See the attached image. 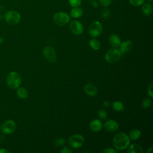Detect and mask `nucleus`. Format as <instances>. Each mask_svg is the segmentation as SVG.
<instances>
[{
    "label": "nucleus",
    "mask_w": 153,
    "mask_h": 153,
    "mask_svg": "<svg viewBox=\"0 0 153 153\" xmlns=\"http://www.w3.org/2000/svg\"><path fill=\"white\" fill-rule=\"evenodd\" d=\"M113 144L117 149H125L130 144L129 137L124 133H118L116 134L113 138Z\"/></svg>",
    "instance_id": "1"
},
{
    "label": "nucleus",
    "mask_w": 153,
    "mask_h": 153,
    "mask_svg": "<svg viewBox=\"0 0 153 153\" xmlns=\"http://www.w3.org/2000/svg\"><path fill=\"white\" fill-rule=\"evenodd\" d=\"M22 82L20 75L16 72H10L7 77V83L9 87L11 88H18Z\"/></svg>",
    "instance_id": "2"
},
{
    "label": "nucleus",
    "mask_w": 153,
    "mask_h": 153,
    "mask_svg": "<svg viewBox=\"0 0 153 153\" xmlns=\"http://www.w3.org/2000/svg\"><path fill=\"white\" fill-rule=\"evenodd\" d=\"M121 56V53L119 50L112 48L107 51L105 56V59L107 62L109 63H114L120 59Z\"/></svg>",
    "instance_id": "3"
},
{
    "label": "nucleus",
    "mask_w": 153,
    "mask_h": 153,
    "mask_svg": "<svg viewBox=\"0 0 153 153\" xmlns=\"http://www.w3.org/2000/svg\"><path fill=\"white\" fill-rule=\"evenodd\" d=\"M70 20L69 16L65 12H59L53 16V21L58 26L66 25Z\"/></svg>",
    "instance_id": "4"
},
{
    "label": "nucleus",
    "mask_w": 153,
    "mask_h": 153,
    "mask_svg": "<svg viewBox=\"0 0 153 153\" xmlns=\"http://www.w3.org/2000/svg\"><path fill=\"white\" fill-rule=\"evenodd\" d=\"M5 21L10 25H16L21 19L20 14L14 10L8 11L5 13Z\"/></svg>",
    "instance_id": "5"
},
{
    "label": "nucleus",
    "mask_w": 153,
    "mask_h": 153,
    "mask_svg": "<svg viewBox=\"0 0 153 153\" xmlns=\"http://www.w3.org/2000/svg\"><path fill=\"white\" fill-rule=\"evenodd\" d=\"M102 25L98 21L93 22L88 27L89 35L93 38L99 36L102 33Z\"/></svg>",
    "instance_id": "6"
},
{
    "label": "nucleus",
    "mask_w": 153,
    "mask_h": 153,
    "mask_svg": "<svg viewBox=\"0 0 153 153\" xmlns=\"http://www.w3.org/2000/svg\"><path fill=\"white\" fill-rule=\"evenodd\" d=\"M68 142L69 145L72 147L74 148H78L83 145L84 142V137L81 134H76L71 136L69 138Z\"/></svg>",
    "instance_id": "7"
},
{
    "label": "nucleus",
    "mask_w": 153,
    "mask_h": 153,
    "mask_svg": "<svg viewBox=\"0 0 153 153\" xmlns=\"http://www.w3.org/2000/svg\"><path fill=\"white\" fill-rule=\"evenodd\" d=\"M16 124L13 120H7L1 126V131L5 134H11L16 129Z\"/></svg>",
    "instance_id": "8"
},
{
    "label": "nucleus",
    "mask_w": 153,
    "mask_h": 153,
    "mask_svg": "<svg viewBox=\"0 0 153 153\" xmlns=\"http://www.w3.org/2000/svg\"><path fill=\"white\" fill-rule=\"evenodd\" d=\"M69 29L71 31L76 35H80L83 33V26L79 21L74 20L69 24Z\"/></svg>",
    "instance_id": "9"
},
{
    "label": "nucleus",
    "mask_w": 153,
    "mask_h": 153,
    "mask_svg": "<svg viewBox=\"0 0 153 153\" xmlns=\"http://www.w3.org/2000/svg\"><path fill=\"white\" fill-rule=\"evenodd\" d=\"M42 53L48 62L50 63L55 62L56 60V55L54 49L51 47H45L42 51Z\"/></svg>",
    "instance_id": "10"
},
{
    "label": "nucleus",
    "mask_w": 153,
    "mask_h": 153,
    "mask_svg": "<svg viewBox=\"0 0 153 153\" xmlns=\"http://www.w3.org/2000/svg\"><path fill=\"white\" fill-rule=\"evenodd\" d=\"M104 127L107 131L110 132H114L118 130V124L115 120H109L105 123Z\"/></svg>",
    "instance_id": "11"
},
{
    "label": "nucleus",
    "mask_w": 153,
    "mask_h": 153,
    "mask_svg": "<svg viewBox=\"0 0 153 153\" xmlns=\"http://www.w3.org/2000/svg\"><path fill=\"white\" fill-rule=\"evenodd\" d=\"M133 46V44L131 41L128 40L125 42H123L120 45V51L121 54L126 53L130 51Z\"/></svg>",
    "instance_id": "12"
},
{
    "label": "nucleus",
    "mask_w": 153,
    "mask_h": 153,
    "mask_svg": "<svg viewBox=\"0 0 153 153\" xmlns=\"http://www.w3.org/2000/svg\"><path fill=\"white\" fill-rule=\"evenodd\" d=\"M85 92L90 96H94L97 93L96 87L92 84H87L84 86Z\"/></svg>",
    "instance_id": "13"
},
{
    "label": "nucleus",
    "mask_w": 153,
    "mask_h": 153,
    "mask_svg": "<svg viewBox=\"0 0 153 153\" xmlns=\"http://www.w3.org/2000/svg\"><path fill=\"white\" fill-rule=\"evenodd\" d=\"M90 128L93 131H99L102 128V122L99 120H93L90 123Z\"/></svg>",
    "instance_id": "14"
},
{
    "label": "nucleus",
    "mask_w": 153,
    "mask_h": 153,
    "mask_svg": "<svg viewBox=\"0 0 153 153\" xmlns=\"http://www.w3.org/2000/svg\"><path fill=\"white\" fill-rule=\"evenodd\" d=\"M109 41L111 46L113 47H118L121 44L120 38L116 35H111L109 38Z\"/></svg>",
    "instance_id": "15"
},
{
    "label": "nucleus",
    "mask_w": 153,
    "mask_h": 153,
    "mask_svg": "<svg viewBox=\"0 0 153 153\" xmlns=\"http://www.w3.org/2000/svg\"><path fill=\"white\" fill-rule=\"evenodd\" d=\"M127 152L128 153H142L143 149L142 147L137 144V143H133L131 144L129 148H128Z\"/></svg>",
    "instance_id": "16"
},
{
    "label": "nucleus",
    "mask_w": 153,
    "mask_h": 153,
    "mask_svg": "<svg viewBox=\"0 0 153 153\" xmlns=\"http://www.w3.org/2000/svg\"><path fill=\"white\" fill-rule=\"evenodd\" d=\"M70 14L71 17L73 18H79L82 15L83 10L82 8L78 7H74V8L71 10Z\"/></svg>",
    "instance_id": "17"
},
{
    "label": "nucleus",
    "mask_w": 153,
    "mask_h": 153,
    "mask_svg": "<svg viewBox=\"0 0 153 153\" xmlns=\"http://www.w3.org/2000/svg\"><path fill=\"white\" fill-rule=\"evenodd\" d=\"M142 11L145 16H150L152 12V7L150 4L145 3L142 7Z\"/></svg>",
    "instance_id": "18"
},
{
    "label": "nucleus",
    "mask_w": 153,
    "mask_h": 153,
    "mask_svg": "<svg viewBox=\"0 0 153 153\" xmlns=\"http://www.w3.org/2000/svg\"><path fill=\"white\" fill-rule=\"evenodd\" d=\"M140 135H141V133L139 130L133 129L132 130L130 131V132L129 133V137L131 140H137V139H139L140 137Z\"/></svg>",
    "instance_id": "19"
},
{
    "label": "nucleus",
    "mask_w": 153,
    "mask_h": 153,
    "mask_svg": "<svg viewBox=\"0 0 153 153\" xmlns=\"http://www.w3.org/2000/svg\"><path fill=\"white\" fill-rule=\"evenodd\" d=\"M17 94L19 97L21 99H25L27 97V91L24 87H20L17 89Z\"/></svg>",
    "instance_id": "20"
},
{
    "label": "nucleus",
    "mask_w": 153,
    "mask_h": 153,
    "mask_svg": "<svg viewBox=\"0 0 153 153\" xmlns=\"http://www.w3.org/2000/svg\"><path fill=\"white\" fill-rule=\"evenodd\" d=\"M89 45L91 47V48L94 50H97L100 47V42L95 39H92L89 42Z\"/></svg>",
    "instance_id": "21"
},
{
    "label": "nucleus",
    "mask_w": 153,
    "mask_h": 153,
    "mask_svg": "<svg viewBox=\"0 0 153 153\" xmlns=\"http://www.w3.org/2000/svg\"><path fill=\"white\" fill-rule=\"evenodd\" d=\"M112 108L116 111H122L124 108L123 104L119 101L114 102L112 104Z\"/></svg>",
    "instance_id": "22"
},
{
    "label": "nucleus",
    "mask_w": 153,
    "mask_h": 153,
    "mask_svg": "<svg viewBox=\"0 0 153 153\" xmlns=\"http://www.w3.org/2000/svg\"><path fill=\"white\" fill-rule=\"evenodd\" d=\"M110 10L106 7H105L102 11V16L104 19H106L109 17Z\"/></svg>",
    "instance_id": "23"
},
{
    "label": "nucleus",
    "mask_w": 153,
    "mask_h": 153,
    "mask_svg": "<svg viewBox=\"0 0 153 153\" xmlns=\"http://www.w3.org/2000/svg\"><path fill=\"white\" fill-rule=\"evenodd\" d=\"M151 103H152L151 100L150 99L146 98L142 100V105L143 108H149L151 105Z\"/></svg>",
    "instance_id": "24"
},
{
    "label": "nucleus",
    "mask_w": 153,
    "mask_h": 153,
    "mask_svg": "<svg viewBox=\"0 0 153 153\" xmlns=\"http://www.w3.org/2000/svg\"><path fill=\"white\" fill-rule=\"evenodd\" d=\"M70 5L72 7H79L81 4V0H69Z\"/></svg>",
    "instance_id": "25"
},
{
    "label": "nucleus",
    "mask_w": 153,
    "mask_h": 153,
    "mask_svg": "<svg viewBox=\"0 0 153 153\" xmlns=\"http://www.w3.org/2000/svg\"><path fill=\"white\" fill-rule=\"evenodd\" d=\"M98 116H99V118L102 119V120H105L107 118V112H106V111H105L103 109L99 110L98 111Z\"/></svg>",
    "instance_id": "26"
},
{
    "label": "nucleus",
    "mask_w": 153,
    "mask_h": 153,
    "mask_svg": "<svg viewBox=\"0 0 153 153\" xmlns=\"http://www.w3.org/2000/svg\"><path fill=\"white\" fill-rule=\"evenodd\" d=\"M129 1L134 6H139L143 4L145 0H129Z\"/></svg>",
    "instance_id": "27"
},
{
    "label": "nucleus",
    "mask_w": 153,
    "mask_h": 153,
    "mask_svg": "<svg viewBox=\"0 0 153 153\" xmlns=\"http://www.w3.org/2000/svg\"><path fill=\"white\" fill-rule=\"evenodd\" d=\"M65 140L64 139H63V138H59V139H56V140L54 142V143H55V145L56 146H59L63 145L65 143Z\"/></svg>",
    "instance_id": "28"
},
{
    "label": "nucleus",
    "mask_w": 153,
    "mask_h": 153,
    "mask_svg": "<svg viewBox=\"0 0 153 153\" xmlns=\"http://www.w3.org/2000/svg\"><path fill=\"white\" fill-rule=\"evenodd\" d=\"M112 1V0H99V2L102 6L107 7L111 4Z\"/></svg>",
    "instance_id": "29"
},
{
    "label": "nucleus",
    "mask_w": 153,
    "mask_h": 153,
    "mask_svg": "<svg viewBox=\"0 0 153 153\" xmlns=\"http://www.w3.org/2000/svg\"><path fill=\"white\" fill-rule=\"evenodd\" d=\"M103 153H116L117 152V151L115 150L113 148H106V149H105L103 151Z\"/></svg>",
    "instance_id": "30"
},
{
    "label": "nucleus",
    "mask_w": 153,
    "mask_h": 153,
    "mask_svg": "<svg viewBox=\"0 0 153 153\" xmlns=\"http://www.w3.org/2000/svg\"><path fill=\"white\" fill-rule=\"evenodd\" d=\"M148 93L150 97H153V91H152V83H151L148 88Z\"/></svg>",
    "instance_id": "31"
},
{
    "label": "nucleus",
    "mask_w": 153,
    "mask_h": 153,
    "mask_svg": "<svg viewBox=\"0 0 153 153\" xmlns=\"http://www.w3.org/2000/svg\"><path fill=\"white\" fill-rule=\"evenodd\" d=\"M60 152L62 153H71L72 152V151L71 149H70L68 147H64L61 151Z\"/></svg>",
    "instance_id": "32"
},
{
    "label": "nucleus",
    "mask_w": 153,
    "mask_h": 153,
    "mask_svg": "<svg viewBox=\"0 0 153 153\" xmlns=\"http://www.w3.org/2000/svg\"><path fill=\"white\" fill-rule=\"evenodd\" d=\"M90 4L94 8H97L98 7V4L95 0H90Z\"/></svg>",
    "instance_id": "33"
},
{
    "label": "nucleus",
    "mask_w": 153,
    "mask_h": 153,
    "mask_svg": "<svg viewBox=\"0 0 153 153\" xmlns=\"http://www.w3.org/2000/svg\"><path fill=\"white\" fill-rule=\"evenodd\" d=\"M9 151H8L6 149H0V153H9Z\"/></svg>",
    "instance_id": "34"
},
{
    "label": "nucleus",
    "mask_w": 153,
    "mask_h": 153,
    "mask_svg": "<svg viewBox=\"0 0 153 153\" xmlns=\"http://www.w3.org/2000/svg\"><path fill=\"white\" fill-rule=\"evenodd\" d=\"M103 106H108L109 105V102H108V101H105V102L103 103Z\"/></svg>",
    "instance_id": "35"
},
{
    "label": "nucleus",
    "mask_w": 153,
    "mask_h": 153,
    "mask_svg": "<svg viewBox=\"0 0 153 153\" xmlns=\"http://www.w3.org/2000/svg\"><path fill=\"white\" fill-rule=\"evenodd\" d=\"M4 41V37H2V36H0V45H1V44H3Z\"/></svg>",
    "instance_id": "36"
},
{
    "label": "nucleus",
    "mask_w": 153,
    "mask_h": 153,
    "mask_svg": "<svg viewBox=\"0 0 153 153\" xmlns=\"http://www.w3.org/2000/svg\"><path fill=\"white\" fill-rule=\"evenodd\" d=\"M2 19H3V16H2V14H0V22L2 20Z\"/></svg>",
    "instance_id": "37"
},
{
    "label": "nucleus",
    "mask_w": 153,
    "mask_h": 153,
    "mask_svg": "<svg viewBox=\"0 0 153 153\" xmlns=\"http://www.w3.org/2000/svg\"><path fill=\"white\" fill-rule=\"evenodd\" d=\"M152 147H151V148H149V149L147 151V152H148V153H149V152H150L151 151V150H152Z\"/></svg>",
    "instance_id": "38"
},
{
    "label": "nucleus",
    "mask_w": 153,
    "mask_h": 153,
    "mask_svg": "<svg viewBox=\"0 0 153 153\" xmlns=\"http://www.w3.org/2000/svg\"><path fill=\"white\" fill-rule=\"evenodd\" d=\"M147 1H149V2H152V1H153V0H147Z\"/></svg>",
    "instance_id": "39"
}]
</instances>
